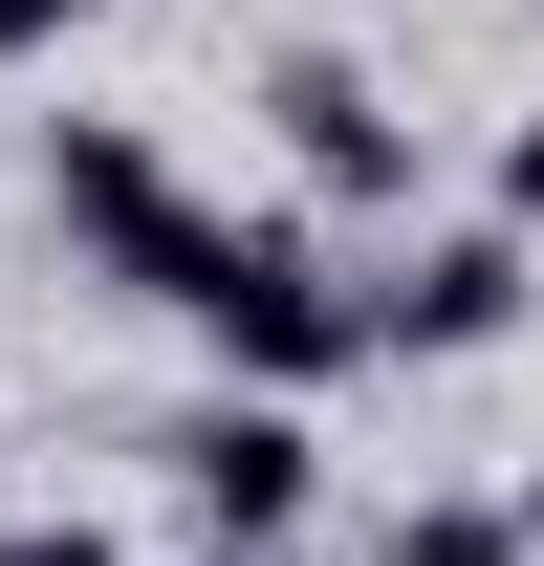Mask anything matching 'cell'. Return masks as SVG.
<instances>
[{
  "mask_svg": "<svg viewBox=\"0 0 544 566\" xmlns=\"http://www.w3.org/2000/svg\"><path fill=\"white\" fill-rule=\"evenodd\" d=\"M153 305L197 327L240 392H327V370H370V283L327 262V218H175V262H153Z\"/></svg>",
  "mask_w": 544,
  "mask_h": 566,
  "instance_id": "1",
  "label": "cell"
},
{
  "mask_svg": "<svg viewBox=\"0 0 544 566\" xmlns=\"http://www.w3.org/2000/svg\"><path fill=\"white\" fill-rule=\"evenodd\" d=\"M153 458H175V523H197V545H305V523H327V436H305V392H240V370H218Z\"/></svg>",
  "mask_w": 544,
  "mask_h": 566,
  "instance_id": "2",
  "label": "cell"
},
{
  "mask_svg": "<svg viewBox=\"0 0 544 566\" xmlns=\"http://www.w3.org/2000/svg\"><path fill=\"white\" fill-rule=\"evenodd\" d=\"M523 305H544L523 218H436V240L370 262V370H479V349H523Z\"/></svg>",
  "mask_w": 544,
  "mask_h": 566,
  "instance_id": "3",
  "label": "cell"
},
{
  "mask_svg": "<svg viewBox=\"0 0 544 566\" xmlns=\"http://www.w3.org/2000/svg\"><path fill=\"white\" fill-rule=\"evenodd\" d=\"M262 132H283V175H305V197L414 218V109L348 66V44H283V66H262Z\"/></svg>",
  "mask_w": 544,
  "mask_h": 566,
  "instance_id": "4",
  "label": "cell"
},
{
  "mask_svg": "<svg viewBox=\"0 0 544 566\" xmlns=\"http://www.w3.org/2000/svg\"><path fill=\"white\" fill-rule=\"evenodd\" d=\"M44 218L87 240V283H132V305H153V262H175V218H197V197H175V153H153L132 109H44Z\"/></svg>",
  "mask_w": 544,
  "mask_h": 566,
  "instance_id": "5",
  "label": "cell"
},
{
  "mask_svg": "<svg viewBox=\"0 0 544 566\" xmlns=\"http://www.w3.org/2000/svg\"><path fill=\"white\" fill-rule=\"evenodd\" d=\"M370 566H544V523H523V501H393Z\"/></svg>",
  "mask_w": 544,
  "mask_h": 566,
  "instance_id": "6",
  "label": "cell"
},
{
  "mask_svg": "<svg viewBox=\"0 0 544 566\" xmlns=\"http://www.w3.org/2000/svg\"><path fill=\"white\" fill-rule=\"evenodd\" d=\"M109 0H0V66H44V44H87Z\"/></svg>",
  "mask_w": 544,
  "mask_h": 566,
  "instance_id": "7",
  "label": "cell"
},
{
  "mask_svg": "<svg viewBox=\"0 0 544 566\" xmlns=\"http://www.w3.org/2000/svg\"><path fill=\"white\" fill-rule=\"evenodd\" d=\"M0 566H132L109 523H0Z\"/></svg>",
  "mask_w": 544,
  "mask_h": 566,
  "instance_id": "8",
  "label": "cell"
},
{
  "mask_svg": "<svg viewBox=\"0 0 544 566\" xmlns=\"http://www.w3.org/2000/svg\"><path fill=\"white\" fill-rule=\"evenodd\" d=\"M501 218H523V240H544V109H523V132H501Z\"/></svg>",
  "mask_w": 544,
  "mask_h": 566,
  "instance_id": "9",
  "label": "cell"
},
{
  "mask_svg": "<svg viewBox=\"0 0 544 566\" xmlns=\"http://www.w3.org/2000/svg\"><path fill=\"white\" fill-rule=\"evenodd\" d=\"M197 566H283V545H197Z\"/></svg>",
  "mask_w": 544,
  "mask_h": 566,
  "instance_id": "10",
  "label": "cell"
}]
</instances>
